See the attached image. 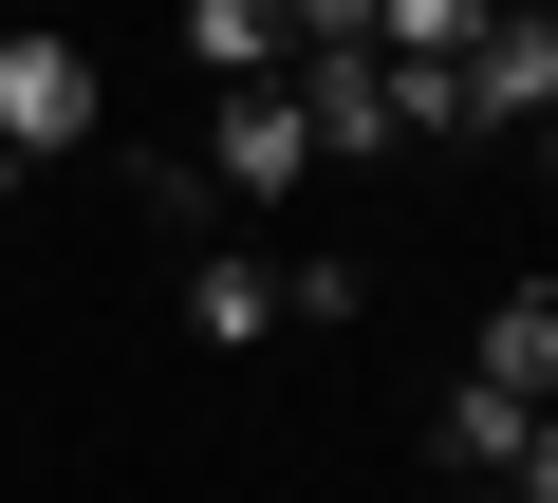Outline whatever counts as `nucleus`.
Instances as JSON below:
<instances>
[{"instance_id": "obj_10", "label": "nucleus", "mask_w": 558, "mask_h": 503, "mask_svg": "<svg viewBox=\"0 0 558 503\" xmlns=\"http://www.w3.org/2000/svg\"><path fill=\"white\" fill-rule=\"evenodd\" d=\"M447 503H558V484H447Z\"/></svg>"}, {"instance_id": "obj_4", "label": "nucleus", "mask_w": 558, "mask_h": 503, "mask_svg": "<svg viewBox=\"0 0 558 503\" xmlns=\"http://www.w3.org/2000/svg\"><path fill=\"white\" fill-rule=\"evenodd\" d=\"M428 466H447V484H558V429L502 410V392H447V410H428Z\"/></svg>"}, {"instance_id": "obj_2", "label": "nucleus", "mask_w": 558, "mask_h": 503, "mask_svg": "<svg viewBox=\"0 0 558 503\" xmlns=\"http://www.w3.org/2000/svg\"><path fill=\"white\" fill-rule=\"evenodd\" d=\"M299 168H317V131H299V94H279V75H242L186 187H223V205H279V187H299Z\"/></svg>"}, {"instance_id": "obj_8", "label": "nucleus", "mask_w": 558, "mask_h": 503, "mask_svg": "<svg viewBox=\"0 0 558 503\" xmlns=\"http://www.w3.org/2000/svg\"><path fill=\"white\" fill-rule=\"evenodd\" d=\"M279 280V336H354L373 318V262H336V242H317V262H260Z\"/></svg>"}, {"instance_id": "obj_7", "label": "nucleus", "mask_w": 558, "mask_h": 503, "mask_svg": "<svg viewBox=\"0 0 558 503\" xmlns=\"http://www.w3.org/2000/svg\"><path fill=\"white\" fill-rule=\"evenodd\" d=\"M168 38H186V75H223V94H242V75H279V0H186Z\"/></svg>"}, {"instance_id": "obj_9", "label": "nucleus", "mask_w": 558, "mask_h": 503, "mask_svg": "<svg viewBox=\"0 0 558 503\" xmlns=\"http://www.w3.org/2000/svg\"><path fill=\"white\" fill-rule=\"evenodd\" d=\"M484 0H373V57H465Z\"/></svg>"}, {"instance_id": "obj_6", "label": "nucleus", "mask_w": 558, "mask_h": 503, "mask_svg": "<svg viewBox=\"0 0 558 503\" xmlns=\"http://www.w3.org/2000/svg\"><path fill=\"white\" fill-rule=\"evenodd\" d=\"M186 336H205V355H260V336H279V280L242 262V242H205V262H186Z\"/></svg>"}, {"instance_id": "obj_11", "label": "nucleus", "mask_w": 558, "mask_h": 503, "mask_svg": "<svg viewBox=\"0 0 558 503\" xmlns=\"http://www.w3.org/2000/svg\"><path fill=\"white\" fill-rule=\"evenodd\" d=\"M0 205H20V149H0Z\"/></svg>"}, {"instance_id": "obj_5", "label": "nucleus", "mask_w": 558, "mask_h": 503, "mask_svg": "<svg viewBox=\"0 0 558 503\" xmlns=\"http://www.w3.org/2000/svg\"><path fill=\"white\" fill-rule=\"evenodd\" d=\"M465 392H502V410H558V299L521 280V299H484V336H465Z\"/></svg>"}, {"instance_id": "obj_3", "label": "nucleus", "mask_w": 558, "mask_h": 503, "mask_svg": "<svg viewBox=\"0 0 558 503\" xmlns=\"http://www.w3.org/2000/svg\"><path fill=\"white\" fill-rule=\"evenodd\" d=\"M447 75H465V131H521V149H539V112H558V20H484Z\"/></svg>"}, {"instance_id": "obj_1", "label": "nucleus", "mask_w": 558, "mask_h": 503, "mask_svg": "<svg viewBox=\"0 0 558 503\" xmlns=\"http://www.w3.org/2000/svg\"><path fill=\"white\" fill-rule=\"evenodd\" d=\"M94 112H112V75H94V38H57V20H0V149H94Z\"/></svg>"}]
</instances>
